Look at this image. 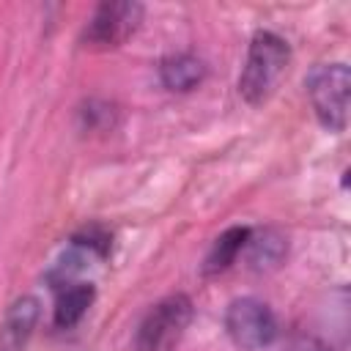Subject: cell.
Segmentation results:
<instances>
[{
    "instance_id": "6da1fadb",
    "label": "cell",
    "mask_w": 351,
    "mask_h": 351,
    "mask_svg": "<svg viewBox=\"0 0 351 351\" xmlns=\"http://www.w3.org/2000/svg\"><path fill=\"white\" fill-rule=\"evenodd\" d=\"M288 60H291L288 44L277 33L258 30L250 41V49H247V63H244V71L239 77V93L250 104L266 101L274 93L277 82L282 80Z\"/></svg>"
},
{
    "instance_id": "7a4b0ae2",
    "label": "cell",
    "mask_w": 351,
    "mask_h": 351,
    "mask_svg": "<svg viewBox=\"0 0 351 351\" xmlns=\"http://www.w3.org/2000/svg\"><path fill=\"white\" fill-rule=\"evenodd\" d=\"M307 93L324 129L343 132L348 126L351 71L346 63H321L307 74Z\"/></svg>"
},
{
    "instance_id": "3957f363",
    "label": "cell",
    "mask_w": 351,
    "mask_h": 351,
    "mask_svg": "<svg viewBox=\"0 0 351 351\" xmlns=\"http://www.w3.org/2000/svg\"><path fill=\"white\" fill-rule=\"evenodd\" d=\"M192 321V302L184 293H173L156 302L140 321L134 335V351H170Z\"/></svg>"
},
{
    "instance_id": "277c9868",
    "label": "cell",
    "mask_w": 351,
    "mask_h": 351,
    "mask_svg": "<svg viewBox=\"0 0 351 351\" xmlns=\"http://www.w3.org/2000/svg\"><path fill=\"white\" fill-rule=\"evenodd\" d=\"M225 329L241 348H263L277 335L274 313L266 302L255 296H241L225 310Z\"/></svg>"
},
{
    "instance_id": "5b68a950",
    "label": "cell",
    "mask_w": 351,
    "mask_h": 351,
    "mask_svg": "<svg viewBox=\"0 0 351 351\" xmlns=\"http://www.w3.org/2000/svg\"><path fill=\"white\" fill-rule=\"evenodd\" d=\"M140 19H143L140 3H129V0L101 3L85 27V44L88 47H118L137 30Z\"/></svg>"
},
{
    "instance_id": "8992f818",
    "label": "cell",
    "mask_w": 351,
    "mask_h": 351,
    "mask_svg": "<svg viewBox=\"0 0 351 351\" xmlns=\"http://www.w3.org/2000/svg\"><path fill=\"white\" fill-rule=\"evenodd\" d=\"M36 321H38V299H33V296L16 299L0 324V348L22 351L36 329Z\"/></svg>"
},
{
    "instance_id": "52a82bcc",
    "label": "cell",
    "mask_w": 351,
    "mask_h": 351,
    "mask_svg": "<svg viewBox=\"0 0 351 351\" xmlns=\"http://www.w3.org/2000/svg\"><path fill=\"white\" fill-rule=\"evenodd\" d=\"M159 77L170 90H192L206 77V66L200 58L189 52H178V55H167L159 63Z\"/></svg>"
},
{
    "instance_id": "ba28073f",
    "label": "cell",
    "mask_w": 351,
    "mask_h": 351,
    "mask_svg": "<svg viewBox=\"0 0 351 351\" xmlns=\"http://www.w3.org/2000/svg\"><path fill=\"white\" fill-rule=\"evenodd\" d=\"M93 302V285L90 282H74L69 285L55 304V324L60 329H71L74 324H80V318L88 313Z\"/></svg>"
},
{
    "instance_id": "9c48e42d",
    "label": "cell",
    "mask_w": 351,
    "mask_h": 351,
    "mask_svg": "<svg viewBox=\"0 0 351 351\" xmlns=\"http://www.w3.org/2000/svg\"><path fill=\"white\" fill-rule=\"evenodd\" d=\"M250 241V228H228L222 236H217V241L211 244L208 255H206V263H203V271L206 274H214V271H225L236 255L241 252V247Z\"/></svg>"
},
{
    "instance_id": "30bf717a",
    "label": "cell",
    "mask_w": 351,
    "mask_h": 351,
    "mask_svg": "<svg viewBox=\"0 0 351 351\" xmlns=\"http://www.w3.org/2000/svg\"><path fill=\"white\" fill-rule=\"evenodd\" d=\"M282 255V239L271 236V233H263V239H255L252 241V263L255 266H263V263H271Z\"/></svg>"
}]
</instances>
